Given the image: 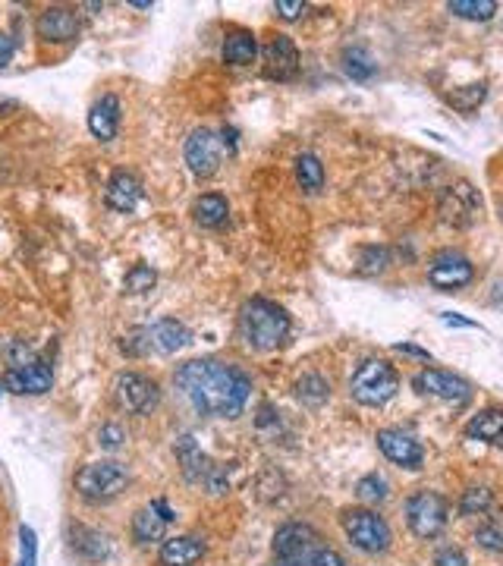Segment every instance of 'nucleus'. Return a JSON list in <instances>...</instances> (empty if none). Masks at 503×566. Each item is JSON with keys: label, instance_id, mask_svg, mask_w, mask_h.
<instances>
[{"label": "nucleus", "instance_id": "f257e3e1", "mask_svg": "<svg viewBox=\"0 0 503 566\" xmlns=\"http://www.w3.org/2000/svg\"><path fill=\"white\" fill-rule=\"evenodd\" d=\"M183 397L202 412V416L236 419L252 394V381L243 368H236L221 359H192L177 368L173 375Z\"/></svg>", "mask_w": 503, "mask_h": 566}, {"label": "nucleus", "instance_id": "f03ea898", "mask_svg": "<svg viewBox=\"0 0 503 566\" xmlns=\"http://www.w3.org/2000/svg\"><path fill=\"white\" fill-rule=\"evenodd\" d=\"M274 566H349L318 529L305 522H287L274 535Z\"/></svg>", "mask_w": 503, "mask_h": 566}, {"label": "nucleus", "instance_id": "7ed1b4c3", "mask_svg": "<svg viewBox=\"0 0 503 566\" xmlns=\"http://www.w3.org/2000/svg\"><path fill=\"white\" fill-rule=\"evenodd\" d=\"M290 334V315L283 312L271 299H249L239 309V337H243L252 350L268 353L287 340Z\"/></svg>", "mask_w": 503, "mask_h": 566}, {"label": "nucleus", "instance_id": "20e7f679", "mask_svg": "<svg viewBox=\"0 0 503 566\" xmlns=\"http://www.w3.org/2000/svg\"><path fill=\"white\" fill-rule=\"evenodd\" d=\"M400 375L387 359H365L349 378V394L362 406H384L397 397Z\"/></svg>", "mask_w": 503, "mask_h": 566}, {"label": "nucleus", "instance_id": "39448f33", "mask_svg": "<svg viewBox=\"0 0 503 566\" xmlns=\"http://www.w3.org/2000/svg\"><path fill=\"white\" fill-rule=\"evenodd\" d=\"M189 343V331L186 324H180L177 318H161L148 328H139L129 337L120 340V350L126 356H148V353H158V356H170L183 350Z\"/></svg>", "mask_w": 503, "mask_h": 566}, {"label": "nucleus", "instance_id": "423d86ee", "mask_svg": "<svg viewBox=\"0 0 503 566\" xmlns=\"http://www.w3.org/2000/svg\"><path fill=\"white\" fill-rule=\"evenodd\" d=\"M126 485H129V475L114 460L89 463L76 472V491L82 500H89V504H107V500L120 497Z\"/></svg>", "mask_w": 503, "mask_h": 566}, {"label": "nucleus", "instance_id": "0eeeda50", "mask_svg": "<svg viewBox=\"0 0 503 566\" xmlns=\"http://www.w3.org/2000/svg\"><path fill=\"white\" fill-rule=\"evenodd\" d=\"M340 526H343L346 538L365 554H384L390 548V541H393V532L387 526V519L378 516L375 510H365V507L343 510L340 513Z\"/></svg>", "mask_w": 503, "mask_h": 566}, {"label": "nucleus", "instance_id": "6e6552de", "mask_svg": "<svg viewBox=\"0 0 503 566\" xmlns=\"http://www.w3.org/2000/svg\"><path fill=\"white\" fill-rule=\"evenodd\" d=\"M406 522L415 538H437L450 522V504L444 494L437 491H415L409 500H406Z\"/></svg>", "mask_w": 503, "mask_h": 566}, {"label": "nucleus", "instance_id": "1a4fd4ad", "mask_svg": "<svg viewBox=\"0 0 503 566\" xmlns=\"http://www.w3.org/2000/svg\"><path fill=\"white\" fill-rule=\"evenodd\" d=\"M412 387L425 397L447 400L453 406H466L472 400V384L453 372H444V368H425L412 378Z\"/></svg>", "mask_w": 503, "mask_h": 566}, {"label": "nucleus", "instance_id": "9d476101", "mask_svg": "<svg viewBox=\"0 0 503 566\" xmlns=\"http://www.w3.org/2000/svg\"><path fill=\"white\" fill-rule=\"evenodd\" d=\"M117 403L126 412H136V416H148L151 409H158L161 403V387L158 381H151L139 372H123L114 384Z\"/></svg>", "mask_w": 503, "mask_h": 566}, {"label": "nucleus", "instance_id": "9b49d317", "mask_svg": "<svg viewBox=\"0 0 503 566\" xmlns=\"http://www.w3.org/2000/svg\"><path fill=\"white\" fill-rule=\"evenodd\" d=\"M186 164L199 180L214 177L221 170V158H224V148H221V136L211 133V129H195V133L186 139Z\"/></svg>", "mask_w": 503, "mask_h": 566}, {"label": "nucleus", "instance_id": "f8f14e48", "mask_svg": "<svg viewBox=\"0 0 503 566\" xmlns=\"http://www.w3.org/2000/svg\"><path fill=\"white\" fill-rule=\"evenodd\" d=\"M475 277V268L466 255L459 252H437L431 258V268H428V283L434 290L441 293H453V290H463L469 287Z\"/></svg>", "mask_w": 503, "mask_h": 566}, {"label": "nucleus", "instance_id": "ddd939ff", "mask_svg": "<svg viewBox=\"0 0 503 566\" xmlns=\"http://www.w3.org/2000/svg\"><path fill=\"white\" fill-rule=\"evenodd\" d=\"M378 447H381V453L387 456L393 466L422 469V463H425L422 444L415 441L409 431H403V428H381L378 431Z\"/></svg>", "mask_w": 503, "mask_h": 566}, {"label": "nucleus", "instance_id": "4468645a", "mask_svg": "<svg viewBox=\"0 0 503 566\" xmlns=\"http://www.w3.org/2000/svg\"><path fill=\"white\" fill-rule=\"evenodd\" d=\"M478 211H481V199L469 183H456L441 195V217L453 227H472Z\"/></svg>", "mask_w": 503, "mask_h": 566}, {"label": "nucleus", "instance_id": "2eb2a0df", "mask_svg": "<svg viewBox=\"0 0 503 566\" xmlns=\"http://www.w3.org/2000/svg\"><path fill=\"white\" fill-rule=\"evenodd\" d=\"M54 384V368L51 362L45 359H35L23 368H7V375H4V387L10 390V394H48Z\"/></svg>", "mask_w": 503, "mask_h": 566}, {"label": "nucleus", "instance_id": "dca6fc26", "mask_svg": "<svg viewBox=\"0 0 503 566\" xmlns=\"http://www.w3.org/2000/svg\"><path fill=\"white\" fill-rule=\"evenodd\" d=\"M261 57H265V76L268 79H277V82L296 79V73H299V48L293 45V38L274 35L265 45V51H261Z\"/></svg>", "mask_w": 503, "mask_h": 566}, {"label": "nucleus", "instance_id": "f3484780", "mask_svg": "<svg viewBox=\"0 0 503 566\" xmlns=\"http://www.w3.org/2000/svg\"><path fill=\"white\" fill-rule=\"evenodd\" d=\"M35 32L41 41H51V45H67L79 35V16L70 7H48L41 10L35 19Z\"/></svg>", "mask_w": 503, "mask_h": 566}, {"label": "nucleus", "instance_id": "a211bd4d", "mask_svg": "<svg viewBox=\"0 0 503 566\" xmlns=\"http://www.w3.org/2000/svg\"><path fill=\"white\" fill-rule=\"evenodd\" d=\"M104 199H107V208H114L120 214H129L142 199V180L136 177L133 170H117L114 177L107 180Z\"/></svg>", "mask_w": 503, "mask_h": 566}, {"label": "nucleus", "instance_id": "6ab92c4d", "mask_svg": "<svg viewBox=\"0 0 503 566\" xmlns=\"http://www.w3.org/2000/svg\"><path fill=\"white\" fill-rule=\"evenodd\" d=\"M89 129H92V136L101 139V142L117 139V129H120V101H117V95H101L92 104Z\"/></svg>", "mask_w": 503, "mask_h": 566}, {"label": "nucleus", "instance_id": "aec40b11", "mask_svg": "<svg viewBox=\"0 0 503 566\" xmlns=\"http://www.w3.org/2000/svg\"><path fill=\"white\" fill-rule=\"evenodd\" d=\"M205 554V541L195 535H177L161 544V566H195Z\"/></svg>", "mask_w": 503, "mask_h": 566}, {"label": "nucleus", "instance_id": "412c9836", "mask_svg": "<svg viewBox=\"0 0 503 566\" xmlns=\"http://www.w3.org/2000/svg\"><path fill=\"white\" fill-rule=\"evenodd\" d=\"M177 460H180V466H183V472H186L189 482H202V485H205L208 475H211V469H214V463L199 450V444H195L189 434H183V438L177 441Z\"/></svg>", "mask_w": 503, "mask_h": 566}, {"label": "nucleus", "instance_id": "4be33fe9", "mask_svg": "<svg viewBox=\"0 0 503 566\" xmlns=\"http://www.w3.org/2000/svg\"><path fill=\"white\" fill-rule=\"evenodd\" d=\"M466 438L485 441V444H503V409L488 406L481 409L478 416H472L466 425Z\"/></svg>", "mask_w": 503, "mask_h": 566}, {"label": "nucleus", "instance_id": "5701e85b", "mask_svg": "<svg viewBox=\"0 0 503 566\" xmlns=\"http://www.w3.org/2000/svg\"><path fill=\"white\" fill-rule=\"evenodd\" d=\"M192 217H195V224H199V227H208V230L224 227V224H227V217H230V205H227L224 195L208 192V195H202V199H195V205H192Z\"/></svg>", "mask_w": 503, "mask_h": 566}, {"label": "nucleus", "instance_id": "b1692460", "mask_svg": "<svg viewBox=\"0 0 503 566\" xmlns=\"http://www.w3.org/2000/svg\"><path fill=\"white\" fill-rule=\"evenodd\" d=\"M255 57H258V41L252 32L236 29L224 38V63H230V67H249V63H255Z\"/></svg>", "mask_w": 503, "mask_h": 566}, {"label": "nucleus", "instance_id": "393cba45", "mask_svg": "<svg viewBox=\"0 0 503 566\" xmlns=\"http://www.w3.org/2000/svg\"><path fill=\"white\" fill-rule=\"evenodd\" d=\"M70 538H73V551L85 560H107L111 557V544L107 538L95 529H85V526H73L70 529Z\"/></svg>", "mask_w": 503, "mask_h": 566}, {"label": "nucleus", "instance_id": "a878e982", "mask_svg": "<svg viewBox=\"0 0 503 566\" xmlns=\"http://www.w3.org/2000/svg\"><path fill=\"white\" fill-rule=\"evenodd\" d=\"M164 532H167V519L155 510V507H142L136 516H133V538L136 544H155V541H164Z\"/></svg>", "mask_w": 503, "mask_h": 566}, {"label": "nucleus", "instance_id": "bb28decb", "mask_svg": "<svg viewBox=\"0 0 503 566\" xmlns=\"http://www.w3.org/2000/svg\"><path fill=\"white\" fill-rule=\"evenodd\" d=\"M475 541L488 554H503V513L500 510L485 513V519H481L478 529H475Z\"/></svg>", "mask_w": 503, "mask_h": 566}, {"label": "nucleus", "instance_id": "cd10ccee", "mask_svg": "<svg viewBox=\"0 0 503 566\" xmlns=\"http://www.w3.org/2000/svg\"><path fill=\"white\" fill-rule=\"evenodd\" d=\"M343 70L353 82H368V79H375L378 63L365 48H346L343 51Z\"/></svg>", "mask_w": 503, "mask_h": 566}, {"label": "nucleus", "instance_id": "c85d7f7f", "mask_svg": "<svg viewBox=\"0 0 503 566\" xmlns=\"http://www.w3.org/2000/svg\"><path fill=\"white\" fill-rule=\"evenodd\" d=\"M296 183L305 189V192H321V186H324V164L318 161V155H309V151H305V155H299L296 158Z\"/></svg>", "mask_w": 503, "mask_h": 566}, {"label": "nucleus", "instance_id": "c756f323", "mask_svg": "<svg viewBox=\"0 0 503 566\" xmlns=\"http://www.w3.org/2000/svg\"><path fill=\"white\" fill-rule=\"evenodd\" d=\"M296 397L305 403V406H321L327 397H331V384H327L321 375L309 372L296 381Z\"/></svg>", "mask_w": 503, "mask_h": 566}, {"label": "nucleus", "instance_id": "7c9ffc66", "mask_svg": "<svg viewBox=\"0 0 503 566\" xmlns=\"http://www.w3.org/2000/svg\"><path fill=\"white\" fill-rule=\"evenodd\" d=\"M447 10L459 19H472V23H485L497 13V4L494 0H450Z\"/></svg>", "mask_w": 503, "mask_h": 566}, {"label": "nucleus", "instance_id": "2f4dec72", "mask_svg": "<svg viewBox=\"0 0 503 566\" xmlns=\"http://www.w3.org/2000/svg\"><path fill=\"white\" fill-rule=\"evenodd\" d=\"M485 95H488V85L485 82H475V85H463V89L447 92V101L456 107L459 114H472L475 107L485 101Z\"/></svg>", "mask_w": 503, "mask_h": 566}, {"label": "nucleus", "instance_id": "473e14b6", "mask_svg": "<svg viewBox=\"0 0 503 566\" xmlns=\"http://www.w3.org/2000/svg\"><path fill=\"white\" fill-rule=\"evenodd\" d=\"M494 507V494L488 488H466L459 497V513L463 516H485Z\"/></svg>", "mask_w": 503, "mask_h": 566}, {"label": "nucleus", "instance_id": "72a5a7b5", "mask_svg": "<svg viewBox=\"0 0 503 566\" xmlns=\"http://www.w3.org/2000/svg\"><path fill=\"white\" fill-rule=\"evenodd\" d=\"M155 283H158L155 268H151V265H133L123 277V290L126 293H148V290H155Z\"/></svg>", "mask_w": 503, "mask_h": 566}, {"label": "nucleus", "instance_id": "f704fd0d", "mask_svg": "<svg viewBox=\"0 0 503 566\" xmlns=\"http://www.w3.org/2000/svg\"><path fill=\"white\" fill-rule=\"evenodd\" d=\"M356 494L365 500V504H381V500H387V494H390V485L384 482L378 472H371V475L359 478Z\"/></svg>", "mask_w": 503, "mask_h": 566}, {"label": "nucleus", "instance_id": "c9c22d12", "mask_svg": "<svg viewBox=\"0 0 503 566\" xmlns=\"http://www.w3.org/2000/svg\"><path fill=\"white\" fill-rule=\"evenodd\" d=\"M38 356H35V350L26 343V340H13L10 346H7V362H10V368H23V365H29V362H35Z\"/></svg>", "mask_w": 503, "mask_h": 566}, {"label": "nucleus", "instance_id": "e433bc0d", "mask_svg": "<svg viewBox=\"0 0 503 566\" xmlns=\"http://www.w3.org/2000/svg\"><path fill=\"white\" fill-rule=\"evenodd\" d=\"M123 441H126V431H123L120 425H114V422L101 425V431H98V444H101L104 450H120Z\"/></svg>", "mask_w": 503, "mask_h": 566}, {"label": "nucleus", "instance_id": "4c0bfd02", "mask_svg": "<svg viewBox=\"0 0 503 566\" xmlns=\"http://www.w3.org/2000/svg\"><path fill=\"white\" fill-rule=\"evenodd\" d=\"M274 10H277L280 19H287V23H293V19L305 16V10H309V7H305V0H277Z\"/></svg>", "mask_w": 503, "mask_h": 566}, {"label": "nucleus", "instance_id": "58836bf2", "mask_svg": "<svg viewBox=\"0 0 503 566\" xmlns=\"http://www.w3.org/2000/svg\"><path fill=\"white\" fill-rule=\"evenodd\" d=\"M434 566H469V560L459 548H441L434 554Z\"/></svg>", "mask_w": 503, "mask_h": 566}, {"label": "nucleus", "instance_id": "ea45409f", "mask_svg": "<svg viewBox=\"0 0 503 566\" xmlns=\"http://www.w3.org/2000/svg\"><path fill=\"white\" fill-rule=\"evenodd\" d=\"M19 538H23V566H35V532L23 526L19 529Z\"/></svg>", "mask_w": 503, "mask_h": 566}, {"label": "nucleus", "instance_id": "a19ab883", "mask_svg": "<svg viewBox=\"0 0 503 566\" xmlns=\"http://www.w3.org/2000/svg\"><path fill=\"white\" fill-rule=\"evenodd\" d=\"M13 54H16V41L0 32V67H7V63L13 60Z\"/></svg>", "mask_w": 503, "mask_h": 566}, {"label": "nucleus", "instance_id": "79ce46f5", "mask_svg": "<svg viewBox=\"0 0 503 566\" xmlns=\"http://www.w3.org/2000/svg\"><path fill=\"white\" fill-rule=\"evenodd\" d=\"M441 321H444V324H450V328H478L475 321H469V318H459V315H453V312H444V315H441Z\"/></svg>", "mask_w": 503, "mask_h": 566}, {"label": "nucleus", "instance_id": "37998d69", "mask_svg": "<svg viewBox=\"0 0 503 566\" xmlns=\"http://www.w3.org/2000/svg\"><path fill=\"white\" fill-rule=\"evenodd\" d=\"M393 350H397V353H406V356L431 359V356H428V350H422V346H412V343H397V346H393Z\"/></svg>", "mask_w": 503, "mask_h": 566}, {"label": "nucleus", "instance_id": "c03bdc74", "mask_svg": "<svg viewBox=\"0 0 503 566\" xmlns=\"http://www.w3.org/2000/svg\"><path fill=\"white\" fill-rule=\"evenodd\" d=\"M151 507H155V510H158V513H161V516L167 519V522H173V519H177V513H173V510L167 507V500H151Z\"/></svg>", "mask_w": 503, "mask_h": 566}, {"label": "nucleus", "instance_id": "a18cd8bd", "mask_svg": "<svg viewBox=\"0 0 503 566\" xmlns=\"http://www.w3.org/2000/svg\"><path fill=\"white\" fill-rule=\"evenodd\" d=\"M500 217H503V205H500Z\"/></svg>", "mask_w": 503, "mask_h": 566}]
</instances>
